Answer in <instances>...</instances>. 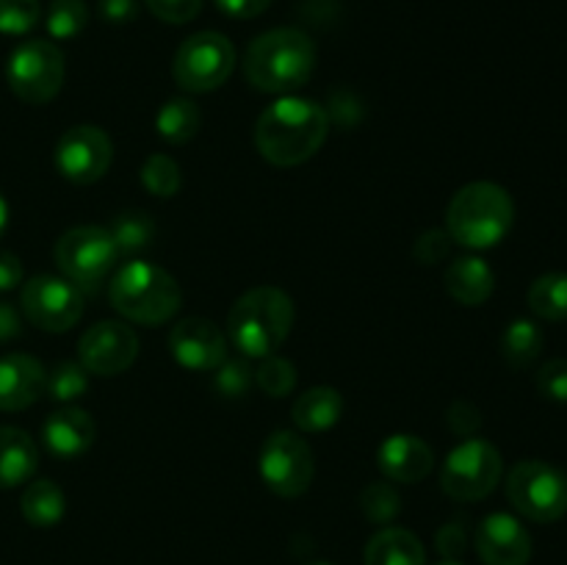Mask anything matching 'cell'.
Returning a JSON list of instances; mask_svg holds the SVG:
<instances>
[{
  "mask_svg": "<svg viewBox=\"0 0 567 565\" xmlns=\"http://www.w3.org/2000/svg\"><path fill=\"white\" fill-rule=\"evenodd\" d=\"M330 133V116L316 100L282 94L255 122V147L269 164L299 166L313 158Z\"/></svg>",
  "mask_w": 567,
  "mask_h": 565,
  "instance_id": "cell-1",
  "label": "cell"
},
{
  "mask_svg": "<svg viewBox=\"0 0 567 565\" xmlns=\"http://www.w3.org/2000/svg\"><path fill=\"white\" fill-rule=\"evenodd\" d=\"M316 70V44L299 28H271L252 39L244 53V75L255 89L286 94L302 86Z\"/></svg>",
  "mask_w": 567,
  "mask_h": 565,
  "instance_id": "cell-2",
  "label": "cell"
},
{
  "mask_svg": "<svg viewBox=\"0 0 567 565\" xmlns=\"http://www.w3.org/2000/svg\"><path fill=\"white\" fill-rule=\"evenodd\" d=\"M293 316V299L282 288H249L230 308L227 336L247 358H269L286 343Z\"/></svg>",
  "mask_w": 567,
  "mask_h": 565,
  "instance_id": "cell-3",
  "label": "cell"
},
{
  "mask_svg": "<svg viewBox=\"0 0 567 565\" xmlns=\"http://www.w3.org/2000/svg\"><path fill=\"white\" fill-rule=\"evenodd\" d=\"M515 222V203L498 183L476 181L460 188L446 208V233L468 249L496 247Z\"/></svg>",
  "mask_w": 567,
  "mask_h": 565,
  "instance_id": "cell-4",
  "label": "cell"
},
{
  "mask_svg": "<svg viewBox=\"0 0 567 565\" xmlns=\"http://www.w3.org/2000/svg\"><path fill=\"white\" fill-rule=\"evenodd\" d=\"M111 308L136 325H164L181 310L183 294L175 277L147 260L120 266L109 282Z\"/></svg>",
  "mask_w": 567,
  "mask_h": 565,
  "instance_id": "cell-5",
  "label": "cell"
},
{
  "mask_svg": "<svg viewBox=\"0 0 567 565\" xmlns=\"http://www.w3.org/2000/svg\"><path fill=\"white\" fill-rule=\"evenodd\" d=\"M507 499L520 515L551 524L567 513V476L543 460H520L507 474Z\"/></svg>",
  "mask_w": 567,
  "mask_h": 565,
  "instance_id": "cell-6",
  "label": "cell"
},
{
  "mask_svg": "<svg viewBox=\"0 0 567 565\" xmlns=\"http://www.w3.org/2000/svg\"><path fill=\"white\" fill-rule=\"evenodd\" d=\"M53 255L61 275L86 291H94L111 275L120 258L109 227L100 225H78L61 233Z\"/></svg>",
  "mask_w": 567,
  "mask_h": 565,
  "instance_id": "cell-7",
  "label": "cell"
},
{
  "mask_svg": "<svg viewBox=\"0 0 567 565\" xmlns=\"http://www.w3.org/2000/svg\"><path fill=\"white\" fill-rule=\"evenodd\" d=\"M504 460L491 441L465 438L449 452L441 469V487L457 502H480L502 482Z\"/></svg>",
  "mask_w": 567,
  "mask_h": 565,
  "instance_id": "cell-8",
  "label": "cell"
},
{
  "mask_svg": "<svg viewBox=\"0 0 567 565\" xmlns=\"http://www.w3.org/2000/svg\"><path fill=\"white\" fill-rule=\"evenodd\" d=\"M6 81L22 103H50L64 86V53L48 39H28L11 50Z\"/></svg>",
  "mask_w": 567,
  "mask_h": 565,
  "instance_id": "cell-9",
  "label": "cell"
},
{
  "mask_svg": "<svg viewBox=\"0 0 567 565\" xmlns=\"http://www.w3.org/2000/svg\"><path fill=\"white\" fill-rule=\"evenodd\" d=\"M236 70V48L225 33L199 31L177 48L172 75L186 92L205 94L219 89Z\"/></svg>",
  "mask_w": 567,
  "mask_h": 565,
  "instance_id": "cell-10",
  "label": "cell"
},
{
  "mask_svg": "<svg viewBox=\"0 0 567 565\" xmlns=\"http://www.w3.org/2000/svg\"><path fill=\"white\" fill-rule=\"evenodd\" d=\"M260 480L282 499L302 496L316 474L313 449L291 430H277L266 438L258 458Z\"/></svg>",
  "mask_w": 567,
  "mask_h": 565,
  "instance_id": "cell-11",
  "label": "cell"
},
{
  "mask_svg": "<svg viewBox=\"0 0 567 565\" xmlns=\"http://www.w3.org/2000/svg\"><path fill=\"white\" fill-rule=\"evenodd\" d=\"M20 305L25 319L44 332H66L83 316L81 288L55 275H37L22 282Z\"/></svg>",
  "mask_w": 567,
  "mask_h": 565,
  "instance_id": "cell-12",
  "label": "cell"
},
{
  "mask_svg": "<svg viewBox=\"0 0 567 565\" xmlns=\"http://www.w3.org/2000/svg\"><path fill=\"white\" fill-rule=\"evenodd\" d=\"M114 161L111 136L97 125H75L55 144V170L78 186L97 183Z\"/></svg>",
  "mask_w": 567,
  "mask_h": 565,
  "instance_id": "cell-13",
  "label": "cell"
},
{
  "mask_svg": "<svg viewBox=\"0 0 567 565\" xmlns=\"http://www.w3.org/2000/svg\"><path fill=\"white\" fill-rule=\"evenodd\" d=\"M78 358L89 374H122L138 358V336L122 321H97L78 341Z\"/></svg>",
  "mask_w": 567,
  "mask_h": 565,
  "instance_id": "cell-14",
  "label": "cell"
},
{
  "mask_svg": "<svg viewBox=\"0 0 567 565\" xmlns=\"http://www.w3.org/2000/svg\"><path fill=\"white\" fill-rule=\"evenodd\" d=\"M169 352L183 369L214 371L227 360V338L210 319L188 316L172 327Z\"/></svg>",
  "mask_w": 567,
  "mask_h": 565,
  "instance_id": "cell-15",
  "label": "cell"
},
{
  "mask_svg": "<svg viewBox=\"0 0 567 565\" xmlns=\"http://www.w3.org/2000/svg\"><path fill=\"white\" fill-rule=\"evenodd\" d=\"M476 554L485 565H529L532 535L515 515L491 513L476 526Z\"/></svg>",
  "mask_w": 567,
  "mask_h": 565,
  "instance_id": "cell-16",
  "label": "cell"
},
{
  "mask_svg": "<svg viewBox=\"0 0 567 565\" xmlns=\"http://www.w3.org/2000/svg\"><path fill=\"white\" fill-rule=\"evenodd\" d=\"M377 465L385 474V480L415 485V482L430 476L432 465H435V454L419 435L399 432V435L382 441L380 452H377Z\"/></svg>",
  "mask_w": 567,
  "mask_h": 565,
  "instance_id": "cell-17",
  "label": "cell"
},
{
  "mask_svg": "<svg viewBox=\"0 0 567 565\" xmlns=\"http://www.w3.org/2000/svg\"><path fill=\"white\" fill-rule=\"evenodd\" d=\"M48 371L33 355L11 352L0 358V410H25L44 393Z\"/></svg>",
  "mask_w": 567,
  "mask_h": 565,
  "instance_id": "cell-18",
  "label": "cell"
},
{
  "mask_svg": "<svg viewBox=\"0 0 567 565\" xmlns=\"http://www.w3.org/2000/svg\"><path fill=\"white\" fill-rule=\"evenodd\" d=\"M97 435L94 419L81 408H61L48 415L42 427V441L53 458L72 460L89 452Z\"/></svg>",
  "mask_w": 567,
  "mask_h": 565,
  "instance_id": "cell-19",
  "label": "cell"
},
{
  "mask_svg": "<svg viewBox=\"0 0 567 565\" xmlns=\"http://www.w3.org/2000/svg\"><path fill=\"white\" fill-rule=\"evenodd\" d=\"M443 280H446V291L468 308L487 302L496 288V275H493L491 264L476 255H463V258L452 260Z\"/></svg>",
  "mask_w": 567,
  "mask_h": 565,
  "instance_id": "cell-20",
  "label": "cell"
},
{
  "mask_svg": "<svg viewBox=\"0 0 567 565\" xmlns=\"http://www.w3.org/2000/svg\"><path fill=\"white\" fill-rule=\"evenodd\" d=\"M39 449L20 427H0V491L17 487L37 474Z\"/></svg>",
  "mask_w": 567,
  "mask_h": 565,
  "instance_id": "cell-21",
  "label": "cell"
},
{
  "mask_svg": "<svg viewBox=\"0 0 567 565\" xmlns=\"http://www.w3.org/2000/svg\"><path fill=\"white\" fill-rule=\"evenodd\" d=\"M363 559L365 565H426V552L410 530L385 526L365 543Z\"/></svg>",
  "mask_w": 567,
  "mask_h": 565,
  "instance_id": "cell-22",
  "label": "cell"
},
{
  "mask_svg": "<svg viewBox=\"0 0 567 565\" xmlns=\"http://www.w3.org/2000/svg\"><path fill=\"white\" fill-rule=\"evenodd\" d=\"M343 415V397L330 386H316L299 393L291 408V419L305 432H324Z\"/></svg>",
  "mask_w": 567,
  "mask_h": 565,
  "instance_id": "cell-23",
  "label": "cell"
},
{
  "mask_svg": "<svg viewBox=\"0 0 567 565\" xmlns=\"http://www.w3.org/2000/svg\"><path fill=\"white\" fill-rule=\"evenodd\" d=\"M20 510L28 524L48 530L64 518L66 499L64 491L53 480H33L20 499Z\"/></svg>",
  "mask_w": 567,
  "mask_h": 565,
  "instance_id": "cell-24",
  "label": "cell"
},
{
  "mask_svg": "<svg viewBox=\"0 0 567 565\" xmlns=\"http://www.w3.org/2000/svg\"><path fill=\"white\" fill-rule=\"evenodd\" d=\"M199 114L197 105L186 97H172L161 105L158 116H155V127H158V136L169 144H186L188 138L197 136Z\"/></svg>",
  "mask_w": 567,
  "mask_h": 565,
  "instance_id": "cell-25",
  "label": "cell"
},
{
  "mask_svg": "<svg viewBox=\"0 0 567 565\" xmlns=\"http://www.w3.org/2000/svg\"><path fill=\"white\" fill-rule=\"evenodd\" d=\"M543 352V330L532 319L509 321L502 336V355L513 369H529Z\"/></svg>",
  "mask_w": 567,
  "mask_h": 565,
  "instance_id": "cell-26",
  "label": "cell"
},
{
  "mask_svg": "<svg viewBox=\"0 0 567 565\" xmlns=\"http://www.w3.org/2000/svg\"><path fill=\"white\" fill-rule=\"evenodd\" d=\"M529 308L546 321L567 319V275L565 271H548L529 286Z\"/></svg>",
  "mask_w": 567,
  "mask_h": 565,
  "instance_id": "cell-27",
  "label": "cell"
},
{
  "mask_svg": "<svg viewBox=\"0 0 567 565\" xmlns=\"http://www.w3.org/2000/svg\"><path fill=\"white\" fill-rule=\"evenodd\" d=\"M111 238L116 244L120 255H136L153 244L155 225L144 210H125L109 225Z\"/></svg>",
  "mask_w": 567,
  "mask_h": 565,
  "instance_id": "cell-28",
  "label": "cell"
},
{
  "mask_svg": "<svg viewBox=\"0 0 567 565\" xmlns=\"http://www.w3.org/2000/svg\"><path fill=\"white\" fill-rule=\"evenodd\" d=\"M181 166H177V161L172 158V155L155 153L144 161L142 186L147 188L150 194H155V197H175V194L181 192Z\"/></svg>",
  "mask_w": 567,
  "mask_h": 565,
  "instance_id": "cell-29",
  "label": "cell"
},
{
  "mask_svg": "<svg viewBox=\"0 0 567 565\" xmlns=\"http://www.w3.org/2000/svg\"><path fill=\"white\" fill-rule=\"evenodd\" d=\"M89 9L83 0H53L48 6L44 25L53 39H75L86 28Z\"/></svg>",
  "mask_w": 567,
  "mask_h": 565,
  "instance_id": "cell-30",
  "label": "cell"
},
{
  "mask_svg": "<svg viewBox=\"0 0 567 565\" xmlns=\"http://www.w3.org/2000/svg\"><path fill=\"white\" fill-rule=\"evenodd\" d=\"M89 388V371L83 369L75 360H61L53 366V371L48 374L44 382V391L50 393V399L55 402H72V399L81 397Z\"/></svg>",
  "mask_w": 567,
  "mask_h": 565,
  "instance_id": "cell-31",
  "label": "cell"
},
{
  "mask_svg": "<svg viewBox=\"0 0 567 565\" xmlns=\"http://www.w3.org/2000/svg\"><path fill=\"white\" fill-rule=\"evenodd\" d=\"M260 391L266 397H288L297 388V369L288 358H280V355H269V358H260V369L255 374Z\"/></svg>",
  "mask_w": 567,
  "mask_h": 565,
  "instance_id": "cell-32",
  "label": "cell"
},
{
  "mask_svg": "<svg viewBox=\"0 0 567 565\" xmlns=\"http://www.w3.org/2000/svg\"><path fill=\"white\" fill-rule=\"evenodd\" d=\"M252 366L247 360L238 358H227L225 363L216 366L214 369V391L225 399H241L247 397L249 388H252L255 374Z\"/></svg>",
  "mask_w": 567,
  "mask_h": 565,
  "instance_id": "cell-33",
  "label": "cell"
},
{
  "mask_svg": "<svg viewBox=\"0 0 567 565\" xmlns=\"http://www.w3.org/2000/svg\"><path fill=\"white\" fill-rule=\"evenodd\" d=\"M360 507H363L365 518L374 524H391L402 510L399 493L388 482H371L363 493H360Z\"/></svg>",
  "mask_w": 567,
  "mask_h": 565,
  "instance_id": "cell-34",
  "label": "cell"
},
{
  "mask_svg": "<svg viewBox=\"0 0 567 565\" xmlns=\"http://www.w3.org/2000/svg\"><path fill=\"white\" fill-rule=\"evenodd\" d=\"M39 17H42L39 0H0V33L22 37L37 28Z\"/></svg>",
  "mask_w": 567,
  "mask_h": 565,
  "instance_id": "cell-35",
  "label": "cell"
},
{
  "mask_svg": "<svg viewBox=\"0 0 567 565\" xmlns=\"http://www.w3.org/2000/svg\"><path fill=\"white\" fill-rule=\"evenodd\" d=\"M537 391L551 402H567V358H554L537 371Z\"/></svg>",
  "mask_w": 567,
  "mask_h": 565,
  "instance_id": "cell-36",
  "label": "cell"
},
{
  "mask_svg": "<svg viewBox=\"0 0 567 565\" xmlns=\"http://www.w3.org/2000/svg\"><path fill=\"white\" fill-rule=\"evenodd\" d=\"M144 3L161 22L172 25H186L203 11V0H144Z\"/></svg>",
  "mask_w": 567,
  "mask_h": 565,
  "instance_id": "cell-37",
  "label": "cell"
},
{
  "mask_svg": "<svg viewBox=\"0 0 567 565\" xmlns=\"http://www.w3.org/2000/svg\"><path fill=\"white\" fill-rule=\"evenodd\" d=\"M415 258L421 260V264H441V260L449 258V253H452V236H449L446 230H426L421 233L419 242H415L413 247Z\"/></svg>",
  "mask_w": 567,
  "mask_h": 565,
  "instance_id": "cell-38",
  "label": "cell"
},
{
  "mask_svg": "<svg viewBox=\"0 0 567 565\" xmlns=\"http://www.w3.org/2000/svg\"><path fill=\"white\" fill-rule=\"evenodd\" d=\"M480 424H482V413L476 404L454 402L452 408H449V427H452L454 435L474 438V432L480 430Z\"/></svg>",
  "mask_w": 567,
  "mask_h": 565,
  "instance_id": "cell-39",
  "label": "cell"
},
{
  "mask_svg": "<svg viewBox=\"0 0 567 565\" xmlns=\"http://www.w3.org/2000/svg\"><path fill=\"white\" fill-rule=\"evenodd\" d=\"M435 546L446 559H457L465 552V530L460 524H446L435 535Z\"/></svg>",
  "mask_w": 567,
  "mask_h": 565,
  "instance_id": "cell-40",
  "label": "cell"
},
{
  "mask_svg": "<svg viewBox=\"0 0 567 565\" xmlns=\"http://www.w3.org/2000/svg\"><path fill=\"white\" fill-rule=\"evenodd\" d=\"M97 11L105 22L122 25V22H131L138 17V0H100Z\"/></svg>",
  "mask_w": 567,
  "mask_h": 565,
  "instance_id": "cell-41",
  "label": "cell"
},
{
  "mask_svg": "<svg viewBox=\"0 0 567 565\" xmlns=\"http://www.w3.org/2000/svg\"><path fill=\"white\" fill-rule=\"evenodd\" d=\"M216 6L233 20H252V17L264 14L269 9L271 0H216Z\"/></svg>",
  "mask_w": 567,
  "mask_h": 565,
  "instance_id": "cell-42",
  "label": "cell"
},
{
  "mask_svg": "<svg viewBox=\"0 0 567 565\" xmlns=\"http://www.w3.org/2000/svg\"><path fill=\"white\" fill-rule=\"evenodd\" d=\"M22 282V264L14 253L0 249V291H11Z\"/></svg>",
  "mask_w": 567,
  "mask_h": 565,
  "instance_id": "cell-43",
  "label": "cell"
},
{
  "mask_svg": "<svg viewBox=\"0 0 567 565\" xmlns=\"http://www.w3.org/2000/svg\"><path fill=\"white\" fill-rule=\"evenodd\" d=\"M22 332V321L9 302H0V343L11 341Z\"/></svg>",
  "mask_w": 567,
  "mask_h": 565,
  "instance_id": "cell-44",
  "label": "cell"
},
{
  "mask_svg": "<svg viewBox=\"0 0 567 565\" xmlns=\"http://www.w3.org/2000/svg\"><path fill=\"white\" fill-rule=\"evenodd\" d=\"M6 227H9V203H6L3 194H0V236L6 233Z\"/></svg>",
  "mask_w": 567,
  "mask_h": 565,
  "instance_id": "cell-45",
  "label": "cell"
},
{
  "mask_svg": "<svg viewBox=\"0 0 567 565\" xmlns=\"http://www.w3.org/2000/svg\"><path fill=\"white\" fill-rule=\"evenodd\" d=\"M437 565H463V563H457V559H443V563H437Z\"/></svg>",
  "mask_w": 567,
  "mask_h": 565,
  "instance_id": "cell-46",
  "label": "cell"
},
{
  "mask_svg": "<svg viewBox=\"0 0 567 565\" xmlns=\"http://www.w3.org/2000/svg\"><path fill=\"white\" fill-rule=\"evenodd\" d=\"M313 565H330V563H313Z\"/></svg>",
  "mask_w": 567,
  "mask_h": 565,
  "instance_id": "cell-47",
  "label": "cell"
}]
</instances>
